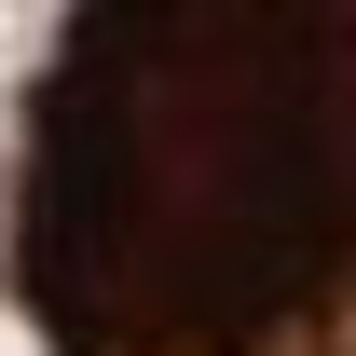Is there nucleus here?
<instances>
[{
  "mask_svg": "<svg viewBox=\"0 0 356 356\" xmlns=\"http://www.w3.org/2000/svg\"><path fill=\"white\" fill-rule=\"evenodd\" d=\"M14 302L55 356H356V0H69Z\"/></svg>",
  "mask_w": 356,
  "mask_h": 356,
  "instance_id": "nucleus-1",
  "label": "nucleus"
}]
</instances>
